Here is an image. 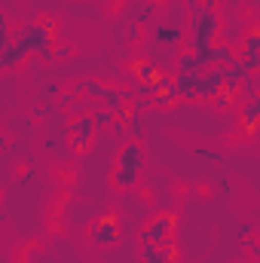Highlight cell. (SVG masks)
<instances>
[{"label":"cell","instance_id":"6da1fadb","mask_svg":"<svg viewBox=\"0 0 260 263\" xmlns=\"http://www.w3.org/2000/svg\"><path fill=\"white\" fill-rule=\"evenodd\" d=\"M31 52H37L43 59H52V25H25L12 37V43L6 49H0V70L15 67Z\"/></svg>","mask_w":260,"mask_h":263},{"label":"cell","instance_id":"7a4b0ae2","mask_svg":"<svg viewBox=\"0 0 260 263\" xmlns=\"http://www.w3.org/2000/svg\"><path fill=\"white\" fill-rule=\"evenodd\" d=\"M214 37H217V15H214V6H199L193 12V22H190V52L202 55L214 46Z\"/></svg>","mask_w":260,"mask_h":263},{"label":"cell","instance_id":"3957f363","mask_svg":"<svg viewBox=\"0 0 260 263\" xmlns=\"http://www.w3.org/2000/svg\"><path fill=\"white\" fill-rule=\"evenodd\" d=\"M141 168H144V147H141L138 141L123 144V150H120V156H117L114 184H117V187H132V184L138 181Z\"/></svg>","mask_w":260,"mask_h":263},{"label":"cell","instance_id":"277c9868","mask_svg":"<svg viewBox=\"0 0 260 263\" xmlns=\"http://www.w3.org/2000/svg\"><path fill=\"white\" fill-rule=\"evenodd\" d=\"M89 242L95 248H110L120 242V217L117 214H101L92 227H89Z\"/></svg>","mask_w":260,"mask_h":263},{"label":"cell","instance_id":"5b68a950","mask_svg":"<svg viewBox=\"0 0 260 263\" xmlns=\"http://www.w3.org/2000/svg\"><path fill=\"white\" fill-rule=\"evenodd\" d=\"M175 227H178V217H175L172 211H162V214H156L150 223H144L141 242H172Z\"/></svg>","mask_w":260,"mask_h":263},{"label":"cell","instance_id":"8992f818","mask_svg":"<svg viewBox=\"0 0 260 263\" xmlns=\"http://www.w3.org/2000/svg\"><path fill=\"white\" fill-rule=\"evenodd\" d=\"M141 260L144 263H178L175 242H141Z\"/></svg>","mask_w":260,"mask_h":263},{"label":"cell","instance_id":"52a82bcc","mask_svg":"<svg viewBox=\"0 0 260 263\" xmlns=\"http://www.w3.org/2000/svg\"><path fill=\"white\" fill-rule=\"evenodd\" d=\"M92 132H95L92 117H80V120L70 126V147H73V150H86L89 141H92Z\"/></svg>","mask_w":260,"mask_h":263},{"label":"cell","instance_id":"ba28073f","mask_svg":"<svg viewBox=\"0 0 260 263\" xmlns=\"http://www.w3.org/2000/svg\"><path fill=\"white\" fill-rule=\"evenodd\" d=\"M239 65L245 67L248 73H254L260 65V31L254 28L251 34H248V40H245V52H242V62Z\"/></svg>","mask_w":260,"mask_h":263},{"label":"cell","instance_id":"9c48e42d","mask_svg":"<svg viewBox=\"0 0 260 263\" xmlns=\"http://www.w3.org/2000/svg\"><path fill=\"white\" fill-rule=\"evenodd\" d=\"M181 40H184L181 25H159V28H156V43H159V46H178Z\"/></svg>","mask_w":260,"mask_h":263},{"label":"cell","instance_id":"30bf717a","mask_svg":"<svg viewBox=\"0 0 260 263\" xmlns=\"http://www.w3.org/2000/svg\"><path fill=\"white\" fill-rule=\"evenodd\" d=\"M257 114H260V101L257 98H251L248 104H245V110H242V123H245V129L254 135V129H257Z\"/></svg>","mask_w":260,"mask_h":263},{"label":"cell","instance_id":"8fae6325","mask_svg":"<svg viewBox=\"0 0 260 263\" xmlns=\"http://www.w3.org/2000/svg\"><path fill=\"white\" fill-rule=\"evenodd\" d=\"M12 43V34H9V18L0 15V49H6Z\"/></svg>","mask_w":260,"mask_h":263}]
</instances>
